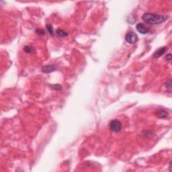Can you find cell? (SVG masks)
I'll use <instances>...</instances> for the list:
<instances>
[{
  "label": "cell",
  "mask_w": 172,
  "mask_h": 172,
  "mask_svg": "<svg viewBox=\"0 0 172 172\" xmlns=\"http://www.w3.org/2000/svg\"><path fill=\"white\" fill-rule=\"evenodd\" d=\"M169 18L168 15H163L159 14L145 13L142 16V20L146 23L151 25L160 24L165 22Z\"/></svg>",
  "instance_id": "obj_1"
},
{
  "label": "cell",
  "mask_w": 172,
  "mask_h": 172,
  "mask_svg": "<svg viewBox=\"0 0 172 172\" xmlns=\"http://www.w3.org/2000/svg\"><path fill=\"white\" fill-rule=\"evenodd\" d=\"M109 128L111 131L118 133L122 129V124L118 120H112L109 122Z\"/></svg>",
  "instance_id": "obj_2"
},
{
  "label": "cell",
  "mask_w": 172,
  "mask_h": 172,
  "mask_svg": "<svg viewBox=\"0 0 172 172\" xmlns=\"http://www.w3.org/2000/svg\"><path fill=\"white\" fill-rule=\"evenodd\" d=\"M125 40L129 44H135L138 40V36L135 33L133 32H129L126 34Z\"/></svg>",
  "instance_id": "obj_3"
},
{
  "label": "cell",
  "mask_w": 172,
  "mask_h": 172,
  "mask_svg": "<svg viewBox=\"0 0 172 172\" xmlns=\"http://www.w3.org/2000/svg\"><path fill=\"white\" fill-rule=\"evenodd\" d=\"M136 30L142 34H146L150 32V29L143 23H138L136 26Z\"/></svg>",
  "instance_id": "obj_4"
},
{
  "label": "cell",
  "mask_w": 172,
  "mask_h": 172,
  "mask_svg": "<svg viewBox=\"0 0 172 172\" xmlns=\"http://www.w3.org/2000/svg\"><path fill=\"white\" fill-rule=\"evenodd\" d=\"M167 50H168V48H167V46H163V47L159 48V49H157V51L154 53L153 57H155V58H159V57H160V56H161L162 55L165 54V53L167 51Z\"/></svg>",
  "instance_id": "obj_5"
},
{
  "label": "cell",
  "mask_w": 172,
  "mask_h": 172,
  "mask_svg": "<svg viewBox=\"0 0 172 172\" xmlns=\"http://www.w3.org/2000/svg\"><path fill=\"white\" fill-rule=\"evenodd\" d=\"M56 70V67L54 65H48L43 67L41 68V71L44 73H50L55 71Z\"/></svg>",
  "instance_id": "obj_6"
},
{
  "label": "cell",
  "mask_w": 172,
  "mask_h": 172,
  "mask_svg": "<svg viewBox=\"0 0 172 172\" xmlns=\"http://www.w3.org/2000/svg\"><path fill=\"white\" fill-rule=\"evenodd\" d=\"M157 116L159 118H165L168 116V113L163 110H159L157 112Z\"/></svg>",
  "instance_id": "obj_7"
},
{
  "label": "cell",
  "mask_w": 172,
  "mask_h": 172,
  "mask_svg": "<svg viewBox=\"0 0 172 172\" xmlns=\"http://www.w3.org/2000/svg\"><path fill=\"white\" fill-rule=\"evenodd\" d=\"M56 33L58 36H60V37H63V38L66 37V36H67V35H68L67 32H65V31L63 30H61V29L56 30Z\"/></svg>",
  "instance_id": "obj_8"
},
{
  "label": "cell",
  "mask_w": 172,
  "mask_h": 172,
  "mask_svg": "<svg viewBox=\"0 0 172 172\" xmlns=\"http://www.w3.org/2000/svg\"><path fill=\"white\" fill-rule=\"evenodd\" d=\"M46 28L47 31L49 32V34H51V35H52V36L54 35V30H53V26H52V25H51V24H46Z\"/></svg>",
  "instance_id": "obj_9"
},
{
  "label": "cell",
  "mask_w": 172,
  "mask_h": 172,
  "mask_svg": "<svg viewBox=\"0 0 172 172\" xmlns=\"http://www.w3.org/2000/svg\"><path fill=\"white\" fill-rule=\"evenodd\" d=\"M33 50H34L33 47H32V46H24V52H25V53H31V52H32Z\"/></svg>",
  "instance_id": "obj_10"
},
{
  "label": "cell",
  "mask_w": 172,
  "mask_h": 172,
  "mask_svg": "<svg viewBox=\"0 0 172 172\" xmlns=\"http://www.w3.org/2000/svg\"><path fill=\"white\" fill-rule=\"evenodd\" d=\"M52 89L54 90H60L61 89V86L60 85H54L51 86Z\"/></svg>",
  "instance_id": "obj_11"
},
{
  "label": "cell",
  "mask_w": 172,
  "mask_h": 172,
  "mask_svg": "<svg viewBox=\"0 0 172 172\" xmlns=\"http://www.w3.org/2000/svg\"><path fill=\"white\" fill-rule=\"evenodd\" d=\"M165 58H166V60H167V61H170L171 60V53L167 54L166 56H165Z\"/></svg>",
  "instance_id": "obj_12"
},
{
  "label": "cell",
  "mask_w": 172,
  "mask_h": 172,
  "mask_svg": "<svg viewBox=\"0 0 172 172\" xmlns=\"http://www.w3.org/2000/svg\"><path fill=\"white\" fill-rule=\"evenodd\" d=\"M36 33L38 34H40V35H43L44 34V31L43 30H40V29H38L36 30Z\"/></svg>",
  "instance_id": "obj_13"
}]
</instances>
